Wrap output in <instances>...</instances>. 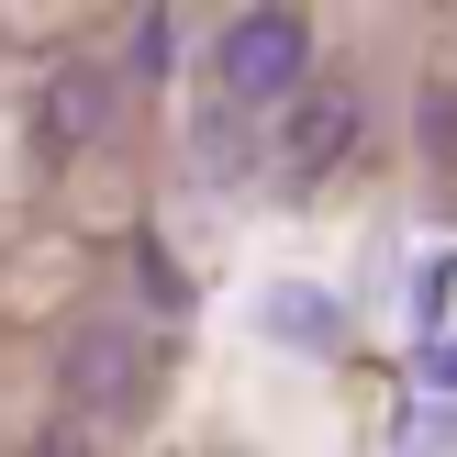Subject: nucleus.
Segmentation results:
<instances>
[{
  "mask_svg": "<svg viewBox=\"0 0 457 457\" xmlns=\"http://www.w3.org/2000/svg\"><path fill=\"white\" fill-rule=\"evenodd\" d=\"M391 446H402V457H457V402H413Z\"/></svg>",
  "mask_w": 457,
  "mask_h": 457,
  "instance_id": "nucleus-6",
  "label": "nucleus"
},
{
  "mask_svg": "<svg viewBox=\"0 0 457 457\" xmlns=\"http://www.w3.org/2000/svg\"><path fill=\"white\" fill-rule=\"evenodd\" d=\"M56 379H67V402H79L89 424L134 413V402H145V324H79L56 346Z\"/></svg>",
  "mask_w": 457,
  "mask_h": 457,
  "instance_id": "nucleus-2",
  "label": "nucleus"
},
{
  "mask_svg": "<svg viewBox=\"0 0 457 457\" xmlns=\"http://www.w3.org/2000/svg\"><path fill=\"white\" fill-rule=\"evenodd\" d=\"M413 379H424V391H436V402H457V324H446V335H424Z\"/></svg>",
  "mask_w": 457,
  "mask_h": 457,
  "instance_id": "nucleus-7",
  "label": "nucleus"
},
{
  "mask_svg": "<svg viewBox=\"0 0 457 457\" xmlns=\"http://www.w3.org/2000/svg\"><path fill=\"white\" fill-rule=\"evenodd\" d=\"M302 67H312V22L302 12H235L212 34L223 101H279V89H302Z\"/></svg>",
  "mask_w": 457,
  "mask_h": 457,
  "instance_id": "nucleus-1",
  "label": "nucleus"
},
{
  "mask_svg": "<svg viewBox=\"0 0 457 457\" xmlns=\"http://www.w3.org/2000/svg\"><path fill=\"white\" fill-rule=\"evenodd\" d=\"M34 134L56 156H89L112 134V79L101 67H56V79H45V101H34Z\"/></svg>",
  "mask_w": 457,
  "mask_h": 457,
  "instance_id": "nucleus-3",
  "label": "nucleus"
},
{
  "mask_svg": "<svg viewBox=\"0 0 457 457\" xmlns=\"http://www.w3.org/2000/svg\"><path fill=\"white\" fill-rule=\"evenodd\" d=\"M346 145H357V101L346 89H312V101L290 112V168H335Z\"/></svg>",
  "mask_w": 457,
  "mask_h": 457,
  "instance_id": "nucleus-5",
  "label": "nucleus"
},
{
  "mask_svg": "<svg viewBox=\"0 0 457 457\" xmlns=\"http://www.w3.org/2000/svg\"><path fill=\"white\" fill-rule=\"evenodd\" d=\"M168 45H179V22L145 12V22H134V79H168Z\"/></svg>",
  "mask_w": 457,
  "mask_h": 457,
  "instance_id": "nucleus-8",
  "label": "nucleus"
},
{
  "mask_svg": "<svg viewBox=\"0 0 457 457\" xmlns=\"http://www.w3.org/2000/svg\"><path fill=\"white\" fill-rule=\"evenodd\" d=\"M257 312H268V335H279L290 357H335V346H346V302L312 290V279H268Z\"/></svg>",
  "mask_w": 457,
  "mask_h": 457,
  "instance_id": "nucleus-4",
  "label": "nucleus"
}]
</instances>
